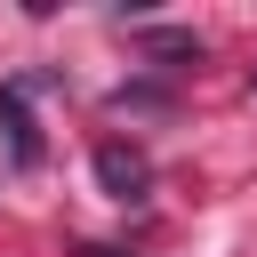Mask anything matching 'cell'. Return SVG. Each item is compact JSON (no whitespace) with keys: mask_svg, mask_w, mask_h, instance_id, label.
Returning a JSON list of instances; mask_svg holds the SVG:
<instances>
[{"mask_svg":"<svg viewBox=\"0 0 257 257\" xmlns=\"http://www.w3.org/2000/svg\"><path fill=\"white\" fill-rule=\"evenodd\" d=\"M0 128H8L16 169H32V161H40V128H32V112H24V88H0Z\"/></svg>","mask_w":257,"mask_h":257,"instance_id":"7a4b0ae2","label":"cell"},{"mask_svg":"<svg viewBox=\"0 0 257 257\" xmlns=\"http://www.w3.org/2000/svg\"><path fill=\"white\" fill-rule=\"evenodd\" d=\"M96 185H104L112 201H145V193H153V161H145L137 145L104 137V145H96Z\"/></svg>","mask_w":257,"mask_h":257,"instance_id":"6da1fadb","label":"cell"}]
</instances>
